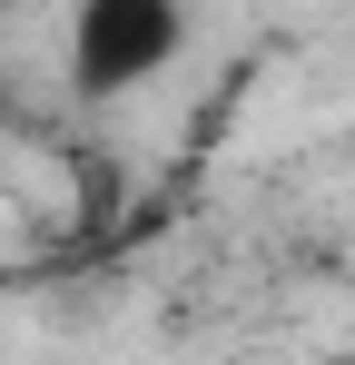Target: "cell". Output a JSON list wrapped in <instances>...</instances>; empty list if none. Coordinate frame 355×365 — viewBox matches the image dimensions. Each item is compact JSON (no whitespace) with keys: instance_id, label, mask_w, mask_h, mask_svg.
Listing matches in <instances>:
<instances>
[{"instance_id":"cell-1","label":"cell","mask_w":355,"mask_h":365,"mask_svg":"<svg viewBox=\"0 0 355 365\" xmlns=\"http://www.w3.org/2000/svg\"><path fill=\"white\" fill-rule=\"evenodd\" d=\"M178 50H187V0H79L69 10V89L79 99H128Z\"/></svg>"}]
</instances>
